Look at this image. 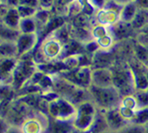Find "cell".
Returning a JSON list of instances; mask_svg holds the SVG:
<instances>
[{
  "instance_id": "6da1fadb",
  "label": "cell",
  "mask_w": 148,
  "mask_h": 133,
  "mask_svg": "<svg viewBox=\"0 0 148 133\" xmlns=\"http://www.w3.org/2000/svg\"><path fill=\"white\" fill-rule=\"evenodd\" d=\"M17 62L16 57L0 59V85H12Z\"/></svg>"
},
{
  "instance_id": "7a4b0ae2",
  "label": "cell",
  "mask_w": 148,
  "mask_h": 133,
  "mask_svg": "<svg viewBox=\"0 0 148 133\" xmlns=\"http://www.w3.org/2000/svg\"><path fill=\"white\" fill-rule=\"evenodd\" d=\"M91 85L100 88L113 86V73L107 68H98L91 74Z\"/></svg>"
},
{
  "instance_id": "3957f363",
  "label": "cell",
  "mask_w": 148,
  "mask_h": 133,
  "mask_svg": "<svg viewBox=\"0 0 148 133\" xmlns=\"http://www.w3.org/2000/svg\"><path fill=\"white\" fill-rule=\"evenodd\" d=\"M36 40V33H29V34H22L16 41L17 46V57L23 56L25 53H27L29 49L33 48L34 44Z\"/></svg>"
},
{
  "instance_id": "277c9868",
  "label": "cell",
  "mask_w": 148,
  "mask_h": 133,
  "mask_svg": "<svg viewBox=\"0 0 148 133\" xmlns=\"http://www.w3.org/2000/svg\"><path fill=\"white\" fill-rule=\"evenodd\" d=\"M111 35L115 38H126L128 37L130 34L134 32V29L130 23H125L123 21H118L116 23L111 25Z\"/></svg>"
},
{
  "instance_id": "5b68a950",
  "label": "cell",
  "mask_w": 148,
  "mask_h": 133,
  "mask_svg": "<svg viewBox=\"0 0 148 133\" xmlns=\"http://www.w3.org/2000/svg\"><path fill=\"white\" fill-rule=\"evenodd\" d=\"M62 52V44L58 39H51L46 42L43 47V56L48 61H52Z\"/></svg>"
},
{
  "instance_id": "8992f818",
  "label": "cell",
  "mask_w": 148,
  "mask_h": 133,
  "mask_svg": "<svg viewBox=\"0 0 148 133\" xmlns=\"http://www.w3.org/2000/svg\"><path fill=\"white\" fill-rule=\"evenodd\" d=\"M19 128L22 133H43L44 131L41 121L36 117L25 118Z\"/></svg>"
},
{
  "instance_id": "52a82bcc",
  "label": "cell",
  "mask_w": 148,
  "mask_h": 133,
  "mask_svg": "<svg viewBox=\"0 0 148 133\" xmlns=\"http://www.w3.org/2000/svg\"><path fill=\"white\" fill-rule=\"evenodd\" d=\"M21 35L18 29L8 27L3 21H0V39L4 42H16Z\"/></svg>"
},
{
  "instance_id": "ba28073f",
  "label": "cell",
  "mask_w": 148,
  "mask_h": 133,
  "mask_svg": "<svg viewBox=\"0 0 148 133\" xmlns=\"http://www.w3.org/2000/svg\"><path fill=\"white\" fill-rule=\"evenodd\" d=\"M130 23H132L134 31L140 32L143 27L148 24V10L138 8L136 14Z\"/></svg>"
},
{
  "instance_id": "9c48e42d",
  "label": "cell",
  "mask_w": 148,
  "mask_h": 133,
  "mask_svg": "<svg viewBox=\"0 0 148 133\" xmlns=\"http://www.w3.org/2000/svg\"><path fill=\"white\" fill-rule=\"evenodd\" d=\"M138 10V8L134 2L126 4L122 7L120 13H119V20L123 21L125 23H132L135 14Z\"/></svg>"
},
{
  "instance_id": "30bf717a",
  "label": "cell",
  "mask_w": 148,
  "mask_h": 133,
  "mask_svg": "<svg viewBox=\"0 0 148 133\" xmlns=\"http://www.w3.org/2000/svg\"><path fill=\"white\" fill-rule=\"evenodd\" d=\"M91 19L90 17L86 13L79 12L78 14L75 15L72 20L71 26L75 28H82V27H90Z\"/></svg>"
},
{
  "instance_id": "8fae6325",
  "label": "cell",
  "mask_w": 148,
  "mask_h": 133,
  "mask_svg": "<svg viewBox=\"0 0 148 133\" xmlns=\"http://www.w3.org/2000/svg\"><path fill=\"white\" fill-rule=\"evenodd\" d=\"M54 6V0H38V7L41 10H50Z\"/></svg>"
},
{
  "instance_id": "7c38bea8",
  "label": "cell",
  "mask_w": 148,
  "mask_h": 133,
  "mask_svg": "<svg viewBox=\"0 0 148 133\" xmlns=\"http://www.w3.org/2000/svg\"><path fill=\"white\" fill-rule=\"evenodd\" d=\"M134 3L136 4L138 8L148 10V0H135Z\"/></svg>"
},
{
  "instance_id": "4fadbf2b",
  "label": "cell",
  "mask_w": 148,
  "mask_h": 133,
  "mask_svg": "<svg viewBox=\"0 0 148 133\" xmlns=\"http://www.w3.org/2000/svg\"><path fill=\"white\" fill-rule=\"evenodd\" d=\"M5 133H22L19 127H13V126H10V128H8L7 131Z\"/></svg>"
},
{
  "instance_id": "5bb4252c",
  "label": "cell",
  "mask_w": 148,
  "mask_h": 133,
  "mask_svg": "<svg viewBox=\"0 0 148 133\" xmlns=\"http://www.w3.org/2000/svg\"><path fill=\"white\" fill-rule=\"evenodd\" d=\"M116 4H118L119 6H124L126 4H129V3H132L134 2L135 0H114Z\"/></svg>"
},
{
  "instance_id": "9a60e30c",
  "label": "cell",
  "mask_w": 148,
  "mask_h": 133,
  "mask_svg": "<svg viewBox=\"0 0 148 133\" xmlns=\"http://www.w3.org/2000/svg\"><path fill=\"white\" fill-rule=\"evenodd\" d=\"M140 33H142V34H145V35L148 36V24L146 25V26H145V27H143V28L141 30Z\"/></svg>"
},
{
  "instance_id": "2e32d148",
  "label": "cell",
  "mask_w": 148,
  "mask_h": 133,
  "mask_svg": "<svg viewBox=\"0 0 148 133\" xmlns=\"http://www.w3.org/2000/svg\"><path fill=\"white\" fill-rule=\"evenodd\" d=\"M3 42H4V41H2L1 39H0V44H2V43H3Z\"/></svg>"
}]
</instances>
